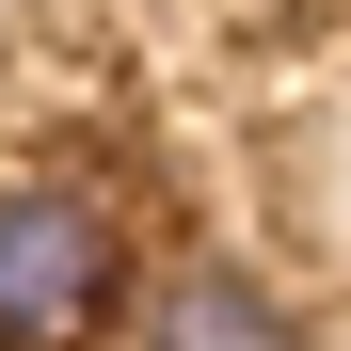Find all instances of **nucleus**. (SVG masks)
Instances as JSON below:
<instances>
[{
	"mask_svg": "<svg viewBox=\"0 0 351 351\" xmlns=\"http://www.w3.org/2000/svg\"><path fill=\"white\" fill-rule=\"evenodd\" d=\"M144 304V240L96 176H0V351H96Z\"/></svg>",
	"mask_w": 351,
	"mask_h": 351,
	"instance_id": "f257e3e1",
	"label": "nucleus"
},
{
	"mask_svg": "<svg viewBox=\"0 0 351 351\" xmlns=\"http://www.w3.org/2000/svg\"><path fill=\"white\" fill-rule=\"evenodd\" d=\"M128 351H319V335H304V304L256 256H176V271H144Z\"/></svg>",
	"mask_w": 351,
	"mask_h": 351,
	"instance_id": "f03ea898",
	"label": "nucleus"
}]
</instances>
